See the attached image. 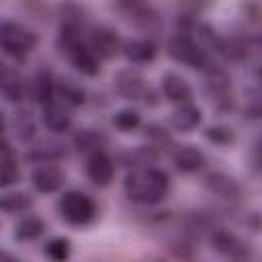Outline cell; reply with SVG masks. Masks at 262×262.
<instances>
[{"label": "cell", "mask_w": 262, "mask_h": 262, "mask_svg": "<svg viewBox=\"0 0 262 262\" xmlns=\"http://www.w3.org/2000/svg\"><path fill=\"white\" fill-rule=\"evenodd\" d=\"M123 190L131 203L141 207H154L168 196L170 176L156 166L129 170L123 180Z\"/></svg>", "instance_id": "obj_1"}, {"label": "cell", "mask_w": 262, "mask_h": 262, "mask_svg": "<svg viewBox=\"0 0 262 262\" xmlns=\"http://www.w3.org/2000/svg\"><path fill=\"white\" fill-rule=\"evenodd\" d=\"M57 213L61 221H66L72 227H88L98 217V205L94 196H90L88 192L70 188L59 196Z\"/></svg>", "instance_id": "obj_2"}, {"label": "cell", "mask_w": 262, "mask_h": 262, "mask_svg": "<svg viewBox=\"0 0 262 262\" xmlns=\"http://www.w3.org/2000/svg\"><path fill=\"white\" fill-rule=\"evenodd\" d=\"M166 51L174 61L184 63L186 68L199 70L201 74L217 66L215 59L203 49V45L192 35H186V33H174L166 43Z\"/></svg>", "instance_id": "obj_3"}, {"label": "cell", "mask_w": 262, "mask_h": 262, "mask_svg": "<svg viewBox=\"0 0 262 262\" xmlns=\"http://www.w3.org/2000/svg\"><path fill=\"white\" fill-rule=\"evenodd\" d=\"M39 45V35L18 23V20H0V49L14 57V59H25L35 47Z\"/></svg>", "instance_id": "obj_4"}, {"label": "cell", "mask_w": 262, "mask_h": 262, "mask_svg": "<svg viewBox=\"0 0 262 262\" xmlns=\"http://www.w3.org/2000/svg\"><path fill=\"white\" fill-rule=\"evenodd\" d=\"M113 84H115V92L129 102H139V100L145 104L158 102V94L145 82L143 74L135 68H121L113 76Z\"/></svg>", "instance_id": "obj_5"}, {"label": "cell", "mask_w": 262, "mask_h": 262, "mask_svg": "<svg viewBox=\"0 0 262 262\" xmlns=\"http://www.w3.org/2000/svg\"><path fill=\"white\" fill-rule=\"evenodd\" d=\"M115 8L141 33H145L147 39H151L149 35H158L164 27V18L162 12L149 4V2H137V0H125V2H117Z\"/></svg>", "instance_id": "obj_6"}, {"label": "cell", "mask_w": 262, "mask_h": 262, "mask_svg": "<svg viewBox=\"0 0 262 262\" xmlns=\"http://www.w3.org/2000/svg\"><path fill=\"white\" fill-rule=\"evenodd\" d=\"M121 41L123 37L119 35V31L106 23L90 25L84 37V43L98 57V61H111L117 55H121Z\"/></svg>", "instance_id": "obj_7"}, {"label": "cell", "mask_w": 262, "mask_h": 262, "mask_svg": "<svg viewBox=\"0 0 262 262\" xmlns=\"http://www.w3.org/2000/svg\"><path fill=\"white\" fill-rule=\"evenodd\" d=\"M203 90H205V96L209 98V102L217 111H221V113L231 111V106H233L231 76L223 68L213 66L207 72H203Z\"/></svg>", "instance_id": "obj_8"}, {"label": "cell", "mask_w": 262, "mask_h": 262, "mask_svg": "<svg viewBox=\"0 0 262 262\" xmlns=\"http://www.w3.org/2000/svg\"><path fill=\"white\" fill-rule=\"evenodd\" d=\"M70 149L66 145V141L57 139V137H35L27 151H25V160L33 162V164H57L63 158H68Z\"/></svg>", "instance_id": "obj_9"}, {"label": "cell", "mask_w": 262, "mask_h": 262, "mask_svg": "<svg viewBox=\"0 0 262 262\" xmlns=\"http://www.w3.org/2000/svg\"><path fill=\"white\" fill-rule=\"evenodd\" d=\"M209 244H211V248H213L217 254H221V256H225V258H229V260L244 262V260L250 258V248H248V244H246L242 237H237L235 233H231L229 229H223V227L211 229V233H209Z\"/></svg>", "instance_id": "obj_10"}, {"label": "cell", "mask_w": 262, "mask_h": 262, "mask_svg": "<svg viewBox=\"0 0 262 262\" xmlns=\"http://www.w3.org/2000/svg\"><path fill=\"white\" fill-rule=\"evenodd\" d=\"M31 184L41 194H53L57 192L66 182V172L59 164H37L31 174Z\"/></svg>", "instance_id": "obj_11"}, {"label": "cell", "mask_w": 262, "mask_h": 262, "mask_svg": "<svg viewBox=\"0 0 262 262\" xmlns=\"http://www.w3.org/2000/svg\"><path fill=\"white\" fill-rule=\"evenodd\" d=\"M27 96L41 108L55 100V76L47 68H39L27 80Z\"/></svg>", "instance_id": "obj_12"}, {"label": "cell", "mask_w": 262, "mask_h": 262, "mask_svg": "<svg viewBox=\"0 0 262 262\" xmlns=\"http://www.w3.org/2000/svg\"><path fill=\"white\" fill-rule=\"evenodd\" d=\"M86 178L98 186V188H106L113 178H115V160L104 151H94L90 156H86Z\"/></svg>", "instance_id": "obj_13"}, {"label": "cell", "mask_w": 262, "mask_h": 262, "mask_svg": "<svg viewBox=\"0 0 262 262\" xmlns=\"http://www.w3.org/2000/svg\"><path fill=\"white\" fill-rule=\"evenodd\" d=\"M203 184L209 194H213L215 199H219L223 203H237L242 196L239 182L225 172H209L203 178Z\"/></svg>", "instance_id": "obj_14"}, {"label": "cell", "mask_w": 262, "mask_h": 262, "mask_svg": "<svg viewBox=\"0 0 262 262\" xmlns=\"http://www.w3.org/2000/svg\"><path fill=\"white\" fill-rule=\"evenodd\" d=\"M0 96L6 102L18 104V106L27 98V80L12 66L0 63Z\"/></svg>", "instance_id": "obj_15"}, {"label": "cell", "mask_w": 262, "mask_h": 262, "mask_svg": "<svg viewBox=\"0 0 262 262\" xmlns=\"http://www.w3.org/2000/svg\"><path fill=\"white\" fill-rule=\"evenodd\" d=\"M160 88H162V96L176 106L192 102V98H194V90L188 84V80L176 72H164L162 80H160Z\"/></svg>", "instance_id": "obj_16"}, {"label": "cell", "mask_w": 262, "mask_h": 262, "mask_svg": "<svg viewBox=\"0 0 262 262\" xmlns=\"http://www.w3.org/2000/svg\"><path fill=\"white\" fill-rule=\"evenodd\" d=\"M121 55L131 63H149L158 55V45L147 37H127L121 41Z\"/></svg>", "instance_id": "obj_17"}, {"label": "cell", "mask_w": 262, "mask_h": 262, "mask_svg": "<svg viewBox=\"0 0 262 262\" xmlns=\"http://www.w3.org/2000/svg\"><path fill=\"white\" fill-rule=\"evenodd\" d=\"M41 121H43L45 129L53 135H63V133L72 131V125H74L72 111L57 100H53L51 104L41 108Z\"/></svg>", "instance_id": "obj_18"}, {"label": "cell", "mask_w": 262, "mask_h": 262, "mask_svg": "<svg viewBox=\"0 0 262 262\" xmlns=\"http://www.w3.org/2000/svg\"><path fill=\"white\" fill-rule=\"evenodd\" d=\"M172 164L182 174H194L207 166V156L203 154L201 147L192 143H184L172 149Z\"/></svg>", "instance_id": "obj_19"}, {"label": "cell", "mask_w": 262, "mask_h": 262, "mask_svg": "<svg viewBox=\"0 0 262 262\" xmlns=\"http://www.w3.org/2000/svg\"><path fill=\"white\" fill-rule=\"evenodd\" d=\"M201 121H203V113L194 102L178 104L168 115V125L176 133H192L201 125Z\"/></svg>", "instance_id": "obj_20"}, {"label": "cell", "mask_w": 262, "mask_h": 262, "mask_svg": "<svg viewBox=\"0 0 262 262\" xmlns=\"http://www.w3.org/2000/svg\"><path fill=\"white\" fill-rule=\"evenodd\" d=\"M72 145L80 154L90 156L94 151H104V147L108 145V135L96 127H80L72 135Z\"/></svg>", "instance_id": "obj_21"}, {"label": "cell", "mask_w": 262, "mask_h": 262, "mask_svg": "<svg viewBox=\"0 0 262 262\" xmlns=\"http://www.w3.org/2000/svg\"><path fill=\"white\" fill-rule=\"evenodd\" d=\"M162 154H158L154 147H149L147 143L143 145H133V147H125L117 154V162L129 170H137V168H145V166H154L158 162Z\"/></svg>", "instance_id": "obj_22"}, {"label": "cell", "mask_w": 262, "mask_h": 262, "mask_svg": "<svg viewBox=\"0 0 262 262\" xmlns=\"http://www.w3.org/2000/svg\"><path fill=\"white\" fill-rule=\"evenodd\" d=\"M18 178H20V170H18L16 151L8 139L0 137V188H8L16 184Z\"/></svg>", "instance_id": "obj_23"}, {"label": "cell", "mask_w": 262, "mask_h": 262, "mask_svg": "<svg viewBox=\"0 0 262 262\" xmlns=\"http://www.w3.org/2000/svg\"><path fill=\"white\" fill-rule=\"evenodd\" d=\"M55 100L66 104L68 108H76L86 104V90L70 76L55 78Z\"/></svg>", "instance_id": "obj_24"}, {"label": "cell", "mask_w": 262, "mask_h": 262, "mask_svg": "<svg viewBox=\"0 0 262 262\" xmlns=\"http://www.w3.org/2000/svg\"><path fill=\"white\" fill-rule=\"evenodd\" d=\"M8 125H10L12 133L16 135V139L23 143H31L37 137V123H35L33 111L29 106H16Z\"/></svg>", "instance_id": "obj_25"}, {"label": "cell", "mask_w": 262, "mask_h": 262, "mask_svg": "<svg viewBox=\"0 0 262 262\" xmlns=\"http://www.w3.org/2000/svg\"><path fill=\"white\" fill-rule=\"evenodd\" d=\"M45 229H47L45 221H43L39 215L29 213V215H23V217L14 223V227H12V237H14L16 242H20V244H27V242L39 239V237L45 233Z\"/></svg>", "instance_id": "obj_26"}, {"label": "cell", "mask_w": 262, "mask_h": 262, "mask_svg": "<svg viewBox=\"0 0 262 262\" xmlns=\"http://www.w3.org/2000/svg\"><path fill=\"white\" fill-rule=\"evenodd\" d=\"M33 194L27 190H4L0 192V211L6 215H20L33 209Z\"/></svg>", "instance_id": "obj_27"}, {"label": "cell", "mask_w": 262, "mask_h": 262, "mask_svg": "<svg viewBox=\"0 0 262 262\" xmlns=\"http://www.w3.org/2000/svg\"><path fill=\"white\" fill-rule=\"evenodd\" d=\"M141 133H143V137H145V143H147L149 147H154L158 154H164V151L176 147L172 133H170L164 125H160V123L141 125Z\"/></svg>", "instance_id": "obj_28"}, {"label": "cell", "mask_w": 262, "mask_h": 262, "mask_svg": "<svg viewBox=\"0 0 262 262\" xmlns=\"http://www.w3.org/2000/svg\"><path fill=\"white\" fill-rule=\"evenodd\" d=\"M111 123H113V127H115L117 131H121V133L137 131V129L143 125V123H141V113H139L137 108H131V106L119 108V111L113 115Z\"/></svg>", "instance_id": "obj_29"}, {"label": "cell", "mask_w": 262, "mask_h": 262, "mask_svg": "<svg viewBox=\"0 0 262 262\" xmlns=\"http://www.w3.org/2000/svg\"><path fill=\"white\" fill-rule=\"evenodd\" d=\"M43 254L51 262H68L72 256V242L63 235H55L43 246Z\"/></svg>", "instance_id": "obj_30"}, {"label": "cell", "mask_w": 262, "mask_h": 262, "mask_svg": "<svg viewBox=\"0 0 262 262\" xmlns=\"http://www.w3.org/2000/svg\"><path fill=\"white\" fill-rule=\"evenodd\" d=\"M205 139L219 147H229L235 143V131L227 125H211L205 129Z\"/></svg>", "instance_id": "obj_31"}, {"label": "cell", "mask_w": 262, "mask_h": 262, "mask_svg": "<svg viewBox=\"0 0 262 262\" xmlns=\"http://www.w3.org/2000/svg\"><path fill=\"white\" fill-rule=\"evenodd\" d=\"M133 262H166L162 256H145V258H139V260H133Z\"/></svg>", "instance_id": "obj_32"}, {"label": "cell", "mask_w": 262, "mask_h": 262, "mask_svg": "<svg viewBox=\"0 0 262 262\" xmlns=\"http://www.w3.org/2000/svg\"><path fill=\"white\" fill-rule=\"evenodd\" d=\"M6 127H8V121H6V117H4V113L0 111V137L6 133Z\"/></svg>", "instance_id": "obj_33"}, {"label": "cell", "mask_w": 262, "mask_h": 262, "mask_svg": "<svg viewBox=\"0 0 262 262\" xmlns=\"http://www.w3.org/2000/svg\"><path fill=\"white\" fill-rule=\"evenodd\" d=\"M0 262H20V260L18 258H12V256H2Z\"/></svg>", "instance_id": "obj_34"}]
</instances>
